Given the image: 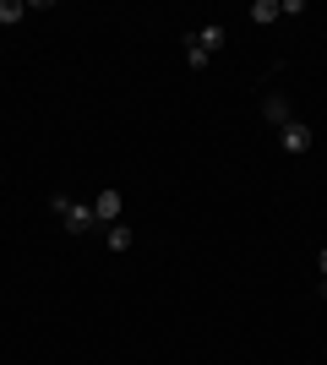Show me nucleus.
I'll list each match as a JSON object with an SVG mask.
<instances>
[{"instance_id":"f257e3e1","label":"nucleus","mask_w":327,"mask_h":365,"mask_svg":"<svg viewBox=\"0 0 327 365\" xmlns=\"http://www.w3.org/2000/svg\"><path fill=\"white\" fill-rule=\"evenodd\" d=\"M55 213H61V224L71 229V235H82V229H93V224H98L93 207H82V202H66V197H55Z\"/></svg>"},{"instance_id":"f03ea898","label":"nucleus","mask_w":327,"mask_h":365,"mask_svg":"<svg viewBox=\"0 0 327 365\" xmlns=\"http://www.w3.org/2000/svg\"><path fill=\"white\" fill-rule=\"evenodd\" d=\"M311 142H316V131H311L306 120L279 125V148H284V153H311Z\"/></svg>"},{"instance_id":"7ed1b4c3","label":"nucleus","mask_w":327,"mask_h":365,"mask_svg":"<svg viewBox=\"0 0 327 365\" xmlns=\"http://www.w3.org/2000/svg\"><path fill=\"white\" fill-rule=\"evenodd\" d=\"M93 218H98V224H120V191H98V197H93Z\"/></svg>"},{"instance_id":"20e7f679","label":"nucleus","mask_w":327,"mask_h":365,"mask_svg":"<svg viewBox=\"0 0 327 365\" xmlns=\"http://www.w3.org/2000/svg\"><path fill=\"white\" fill-rule=\"evenodd\" d=\"M262 115L273 125H289V98H284V93H267V98H262Z\"/></svg>"},{"instance_id":"39448f33","label":"nucleus","mask_w":327,"mask_h":365,"mask_svg":"<svg viewBox=\"0 0 327 365\" xmlns=\"http://www.w3.org/2000/svg\"><path fill=\"white\" fill-rule=\"evenodd\" d=\"M131 240H137V235H131L125 224H109V229H104V245L115 251V257H120V251H131Z\"/></svg>"},{"instance_id":"423d86ee","label":"nucleus","mask_w":327,"mask_h":365,"mask_svg":"<svg viewBox=\"0 0 327 365\" xmlns=\"http://www.w3.org/2000/svg\"><path fill=\"white\" fill-rule=\"evenodd\" d=\"M197 44H202L207 55H218V49L229 44V33H224V28H218V22H213V28H202V33H197Z\"/></svg>"},{"instance_id":"0eeeda50","label":"nucleus","mask_w":327,"mask_h":365,"mask_svg":"<svg viewBox=\"0 0 327 365\" xmlns=\"http://www.w3.org/2000/svg\"><path fill=\"white\" fill-rule=\"evenodd\" d=\"M279 0H256V6H251V22H262V28H267V22H279Z\"/></svg>"},{"instance_id":"6e6552de","label":"nucleus","mask_w":327,"mask_h":365,"mask_svg":"<svg viewBox=\"0 0 327 365\" xmlns=\"http://www.w3.org/2000/svg\"><path fill=\"white\" fill-rule=\"evenodd\" d=\"M186 66H191V71H202V66H207V49L197 44V33H186Z\"/></svg>"},{"instance_id":"1a4fd4ad","label":"nucleus","mask_w":327,"mask_h":365,"mask_svg":"<svg viewBox=\"0 0 327 365\" xmlns=\"http://www.w3.org/2000/svg\"><path fill=\"white\" fill-rule=\"evenodd\" d=\"M22 16H28L22 0H0V28H11V22H22Z\"/></svg>"},{"instance_id":"9d476101","label":"nucleus","mask_w":327,"mask_h":365,"mask_svg":"<svg viewBox=\"0 0 327 365\" xmlns=\"http://www.w3.org/2000/svg\"><path fill=\"white\" fill-rule=\"evenodd\" d=\"M316 262H322V278H327V251H322V257H316Z\"/></svg>"},{"instance_id":"9b49d317","label":"nucleus","mask_w":327,"mask_h":365,"mask_svg":"<svg viewBox=\"0 0 327 365\" xmlns=\"http://www.w3.org/2000/svg\"><path fill=\"white\" fill-rule=\"evenodd\" d=\"M322 294H327V278H322Z\"/></svg>"}]
</instances>
